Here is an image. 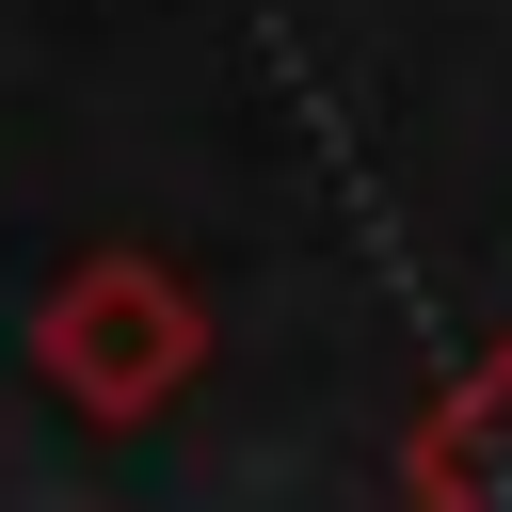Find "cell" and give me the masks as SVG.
Masks as SVG:
<instances>
[{"label": "cell", "instance_id": "7a4b0ae2", "mask_svg": "<svg viewBox=\"0 0 512 512\" xmlns=\"http://www.w3.org/2000/svg\"><path fill=\"white\" fill-rule=\"evenodd\" d=\"M400 496H432V512H512V336H496L464 384H432V416H416V448H400Z\"/></svg>", "mask_w": 512, "mask_h": 512}, {"label": "cell", "instance_id": "6da1fadb", "mask_svg": "<svg viewBox=\"0 0 512 512\" xmlns=\"http://www.w3.org/2000/svg\"><path fill=\"white\" fill-rule=\"evenodd\" d=\"M32 368H48V400H80V416H160V400H192V368H208V304H192V272L176 256H80L48 304H32Z\"/></svg>", "mask_w": 512, "mask_h": 512}]
</instances>
